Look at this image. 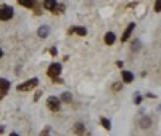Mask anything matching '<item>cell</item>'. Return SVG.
I'll return each mask as SVG.
<instances>
[{"label": "cell", "mask_w": 161, "mask_h": 136, "mask_svg": "<svg viewBox=\"0 0 161 136\" xmlns=\"http://www.w3.org/2000/svg\"><path fill=\"white\" fill-rule=\"evenodd\" d=\"M13 13H15L13 7H8V5H2V7H0V19L2 21L11 19L13 18Z\"/></svg>", "instance_id": "6da1fadb"}, {"label": "cell", "mask_w": 161, "mask_h": 136, "mask_svg": "<svg viewBox=\"0 0 161 136\" xmlns=\"http://www.w3.org/2000/svg\"><path fill=\"white\" fill-rule=\"evenodd\" d=\"M37 85H39V78H31L29 82H26V83H21L20 87H18V90H20V91H29V90L36 88Z\"/></svg>", "instance_id": "7a4b0ae2"}, {"label": "cell", "mask_w": 161, "mask_h": 136, "mask_svg": "<svg viewBox=\"0 0 161 136\" xmlns=\"http://www.w3.org/2000/svg\"><path fill=\"white\" fill-rule=\"evenodd\" d=\"M47 74H48V77H52V78L58 77V75H60V74H61V64H58V63L52 64V66L48 67V71H47Z\"/></svg>", "instance_id": "3957f363"}, {"label": "cell", "mask_w": 161, "mask_h": 136, "mask_svg": "<svg viewBox=\"0 0 161 136\" xmlns=\"http://www.w3.org/2000/svg\"><path fill=\"white\" fill-rule=\"evenodd\" d=\"M47 103H48V109H52V111H58V109H60V106H61L60 99H58V98H55V96H50Z\"/></svg>", "instance_id": "277c9868"}, {"label": "cell", "mask_w": 161, "mask_h": 136, "mask_svg": "<svg viewBox=\"0 0 161 136\" xmlns=\"http://www.w3.org/2000/svg\"><path fill=\"white\" fill-rule=\"evenodd\" d=\"M10 90V82L5 80V78H0V98Z\"/></svg>", "instance_id": "5b68a950"}, {"label": "cell", "mask_w": 161, "mask_h": 136, "mask_svg": "<svg viewBox=\"0 0 161 136\" xmlns=\"http://www.w3.org/2000/svg\"><path fill=\"white\" fill-rule=\"evenodd\" d=\"M134 26H135V24H129V27L124 31V34H123V38H121L123 42H127V40H129L131 34H132V31H134Z\"/></svg>", "instance_id": "8992f818"}, {"label": "cell", "mask_w": 161, "mask_h": 136, "mask_svg": "<svg viewBox=\"0 0 161 136\" xmlns=\"http://www.w3.org/2000/svg\"><path fill=\"white\" fill-rule=\"evenodd\" d=\"M55 7H56V0H45V2H44V8H45V10L53 11Z\"/></svg>", "instance_id": "52a82bcc"}, {"label": "cell", "mask_w": 161, "mask_h": 136, "mask_svg": "<svg viewBox=\"0 0 161 136\" xmlns=\"http://www.w3.org/2000/svg\"><path fill=\"white\" fill-rule=\"evenodd\" d=\"M132 80H134V75H132V72H129V71H124V72H123V82H126V83H131Z\"/></svg>", "instance_id": "ba28073f"}, {"label": "cell", "mask_w": 161, "mask_h": 136, "mask_svg": "<svg viewBox=\"0 0 161 136\" xmlns=\"http://www.w3.org/2000/svg\"><path fill=\"white\" fill-rule=\"evenodd\" d=\"M114 40H116V35H114L113 32H108L106 35H105V42H106L108 45H113V43H114Z\"/></svg>", "instance_id": "9c48e42d"}, {"label": "cell", "mask_w": 161, "mask_h": 136, "mask_svg": "<svg viewBox=\"0 0 161 136\" xmlns=\"http://www.w3.org/2000/svg\"><path fill=\"white\" fill-rule=\"evenodd\" d=\"M20 3L23 5V7H26V8L36 7V0H20Z\"/></svg>", "instance_id": "30bf717a"}, {"label": "cell", "mask_w": 161, "mask_h": 136, "mask_svg": "<svg viewBox=\"0 0 161 136\" xmlns=\"http://www.w3.org/2000/svg\"><path fill=\"white\" fill-rule=\"evenodd\" d=\"M37 34H39L40 38H45V37L48 35V27H47V26H42V27H40V29L37 31Z\"/></svg>", "instance_id": "8fae6325"}, {"label": "cell", "mask_w": 161, "mask_h": 136, "mask_svg": "<svg viewBox=\"0 0 161 136\" xmlns=\"http://www.w3.org/2000/svg\"><path fill=\"white\" fill-rule=\"evenodd\" d=\"M140 127L142 128H150L152 127V120L148 117H145V118H142V122H140Z\"/></svg>", "instance_id": "7c38bea8"}, {"label": "cell", "mask_w": 161, "mask_h": 136, "mask_svg": "<svg viewBox=\"0 0 161 136\" xmlns=\"http://www.w3.org/2000/svg\"><path fill=\"white\" fill-rule=\"evenodd\" d=\"M102 125L105 127L106 130H111V123H110V120H108V118H102Z\"/></svg>", "instance_id": "4fadbf2b"}, {"label": "cell", "mask_w": 161, "mask_h": 136, "mask_svg": "<svg viewBox=\"0 0 161 136\" xmlns=\"http://www.w3.org/2000/svg\"><path fill=\"white\" fill-rule=\"evenodd\" d=\"M71 98H73L71 93H63V95H61V101H66V103H70Z\"/></svg>", "instance_id": "5bb4252c"}, {"label": "cell", "mask_w": 161, "mask_h": 136, "mask_svg": "<svg viewBox=\"0 0 161 136\" xmlns=\"http://www.w3.org/2000/svg\"><path fill=\"white\" fill-rule=\"evenodd\" d=\"M74 131L76 133H84V125L82 123H77V125L74 127Z\"/></svg>", "instance_id": "9a60e30c"}, {"label": "cell", "mask_w": 161, "mask_h": 136, "mask_svg": "<svg viewBox=\"0 0 161 136\" xmlns=\"http://www.w3.org/2000/svg\"><path fill=\"white\" fill-rule=\"evenodd\" d=\"M74 32L79 34V35H85V34H87V31H85L84 27H76V29H74Z\"/></svg>", "instance_id": "2e32d148"}, {"label": "cell", "mask_w": 161, "mask_h": 136, "mask_svg": "<svg viewBox=\"0 0 161 136\" xmlns=\"http://www.w3.org/2000/svg\"><path fill=\"white\" fill-rule=\"evenodd\" d=\"M139 48H140V42H139V40L132 43V50H134V51H137V50H139Z\"/></svg>", "instance_id": "e0dca14e"}, {"label": "cell", "mask_w": 161, "mask_h": 136, "mask_svg": "<svg viewBox=\"0 0 161 136\" xmlns=\"http://www.w3.org/2000/svg\"><path fill=\"white\" fill-rule=\"evenodd\" d=\"M155 10H156V11L161 10V0H156V3H155Z\"/></svg>", "instance_id": "ac0fdd59"}, {"label": "cell", "mask_w": 161, "mask_h": 136, "mask_svg": "<svg viewBox=\"0 0 161 136\" xmlns=\"http://www.w3.org/2000/svg\"><path fill=\"white\" fill-rule=\"evenodd\" d=\"M113 90H114V91H119V90H121V83H114L113 85Z\"/></svg>", "instance_id": "d6986e66"}, {"label": "cell", "mask_w": 161, "mask_h": 136, "mask_svg": "<svg viewBox=\"0 0 161 136\" xmlns=\"http://www.w3.org/2000/svg\"><path fill=\"white\" fill-rule=\"evenodd\" d=\"M55 10L58 11V13H61V11H65V7H63V5H60V7H55Z\"/></svg>", "instance_id": "ffe728a7"}, {"label": "cell", "mask_w": 161, "mask_h": 136, "mask_svg": "<svg viewBox=\"0 0 161 136\" xmlns=\"http://www.w3.org/2000/svg\"><path fill=\"white\" fill-rule=\"evenodd\" d=\"M40 95H42V91H37V93H36V96H34V101H37V99L40 98Z\"/></svg>", "instance_id": "44dd1931"}, {"label": "cell", "mask_w": 161, "mask_h": 136, "mask_svg": "<svg viewBox=\"0 0 161 136\" xmlns=\"http://www.w3.org/2000/svg\"><path fill=\"white\" fill-rule=\"evenodd\" d=\"M2 56H3V51H2V48H0V58H2Z\"/></svg>", "instance_id": "7402d4cb"}]
</instances>
